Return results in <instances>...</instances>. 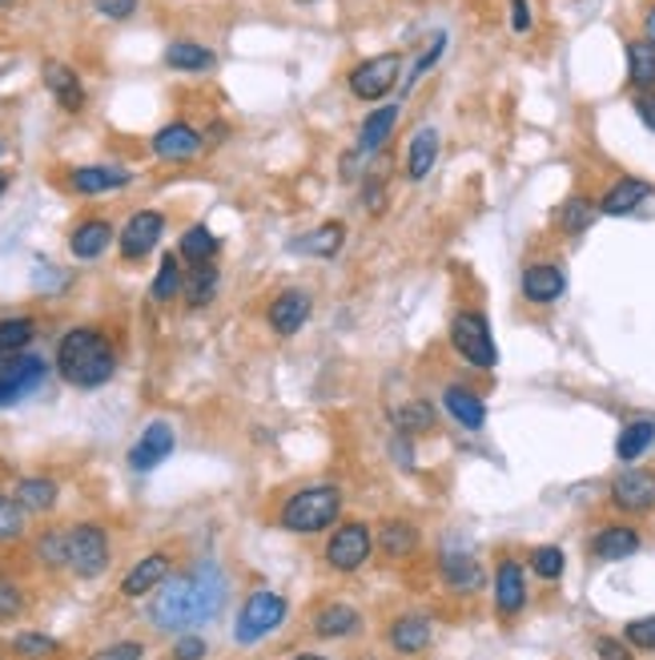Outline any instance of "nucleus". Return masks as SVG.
Wrapping results in <instances>:
<instances>
[{
    "label": "nucleus",
    "instance_id": "nucleus-31",
    "mask_svg": "<svg viewBox=\"0 0 655 660\" xmlns=\"http://www.w3.org/2000/svg\"><path fill=\"white\" fill-rule=\"evenodd\" d=\"M652 444H655V423L652 419H632V423H623L620 439H615V455H620L623 464H635V459H639V455H644Z\"/></svg>",
    "mask_w": 655,
    "mask_h": 660
},
{
    "label": "nucleus",
    "instance_id": "nucleus-19",
    "mask_svg": "<svg viewBox=\"0 0 655 660\" xmlns=\"http://www.w3.org/2000/svg\"><path fill=\"white\" fill-rule=\"evenodd\" d=\"M635 552H639V531L627 528V524H607V528L595 531V540H591V556L603 563L632 560Z\"/></svg>",
    "mask_w": 655,
    "mask_h": 660
},
{
    "label": "nucleus",
    "instance_id": "nucleus-18",
    "mask_svg": "<svg viewBox=\"0 0 655 660\" xmlns=\"http://www.w3.org/2000/svg\"><path fill=\"white\" fill-rule=\"evenodd\" d=\"M442 407H447L451 419L459 423V427H467V431H483L487 427V403H483L479 390L451 383V387L442 390Z\"/></svg>",
    "mask_w": 655,
    "mask_h": 660
},
{
    "label": "nucleus",
    "instance_id": "nucleus-50",
    "mask_svg": "<svg viewBox=\"0 0 655 660\" xmlns=\"http://www.w3.org/2000/svg\"><path fill=\"white\" fill-rule=\"evenodd\" d=\"M205 640L202 637H177L173 640V660H202L205 657Z\"/></svg>",
    "mask_w": 655,
    "mask_h": 660
},
{
    "label": "nucleus",
    "instance_id": "nucleus-27",
    "mask_svg": "<svg viewBox=\"0 0 655 660\" xmlns=\"http://www.w3.org/2000/svg\"><path fill=\"white\" fill-rule=\"evenodd\" d=\"M109 242H113V226L101 222V217H89V222H81V226L73 230L69 250H73V258L89 262V258H101L109 250Z\"/></svg>",
    "mask_w": 655,
    "mask_h": 660
},
{
    "label": "nucleus",
    "instance_id": "nucleus-40",
    "mask_svg": "<svg viewBox=\"0 0 655 660\" xmlns=\"http://www.w3.org/2000/svg\"><path fill=\"white\" fill-rule=\"evenodd\" d=\"M182 266H177V254H165L162 266H157V278H153V298L157 303H170L182 294Z\"/></svg>",
    "mask_w": 655,
    "mask_h": 660
},
{
    "label": "nucleus",
    "instance_id": "nucleus-24",
    "mask_svg": "<svg viewBox=\"0 0 655 660\" xmlns=\"http://www.w3.org/2000/svg\"><path fill=\"white\" fill-rule=\"evenodd\" d=\"M69 185L76 194H109V190L130 185V170H121V165H76L69 174Z\"/></svg>",
    "mask_w": 655,
    "mask_h": 660
},
{
    "label": "nucleus",
    "instance_id": "nucleus-44",
    "mask_svg": "<svg viewBox=\"0 0 655 660\" xmlns=\"http://www.w3.org/2000/svg\"><path fill=\"white\" fill-rule=\"evenodd\" d=\"M623 640H627L635 652H655V617L627 620V628H623Z\"/></svg>",
    "mask_w": 655,
    "mask_h": 660
},
{
    "label": "nucleus",
    "instance_id": "nucleus-25",
    "mask_svg": "<svg viewBox=\"0 0 655 660\" xmlns=\"http://www.w3.org/2000/svg\"><path fill=\"white\" fill-rule=\"evenodd\" d=\"M434 162H439V130L422 125V130H415V138L407 145V177L410 182H422L434 170Z\"/></svg>",
    "mask_w": 655,
    "mask_h": 660
},
{
    "label": "nucleus",
    "instance_id": "nucleus-43",
    "mask_svg": "<svg viewBox=\"0 0 655 660\" xmlns=\"http://www.w3.org/2000/svg\"><path fill=\"white\" fill-rule=\"evenodd\" d=\"M12 649L24 660H44V657H57L61 644H57L53 637H44V632H21V637L12 640Z\"/></svg>",
    "mask_w": 655,
    "mask_h": 660
},
{
    "label": "nucleus",
    "instance_id": "nucleus-7",
    "mask_svg": "<svg viewBox=\"0 0 655 660\" xmlns=\"http://www.w3.org/2000/svg\"><path fill=\"white\" fill-rule=\"evenodd\" d=\"M69 568L81 580H98L109 568V536L101 524H76L69 531Z\"/></svg>",
    "mask_w": 655,
    "mask_h": 660
},
{
    "label": "nucleus",
    "instance_id": "nucleus-37",
    "mask_svg": "<svg viewBox=\"0 0 655 660\" xmlns=\"http://www.w3.org/2000/svg\"><path fill=\"white\" fill-rule=\"evenodd\" d=\"M395 427L398 435H427L434 431V407L422 399H410L407 407H398L395 412Z\"/></svg>",
    "mask_w": 655,
    "mask_h": 660
},
{
    "label": "nucleus",
    "instance_id": "nucleus-33",
    "mask_svg": "<svg viewBox=\"0 0 655 660\" xmlns=\"http://www.w3.org/2000/svg\"><path fill=\"white\" fill-rule=\"evenodd\" d=\"M627 81H632L639 93L655 89V44L652 41L627 44Z\"/></svg>",
    "mask_w": 655,
    "mask_h": 660
},
{
    "label": "nucleus",
    "instance_id": "nucleus-34",
    "mask_svg": "<svg viewBox=\"0 0 655 660\" xmlns=\"http://www.w3.org/2000/svg\"><path fill=\"white\" fill-rule=\"evenodd\" d=\"M12 499H17L24 511H49L57 504V484L44 476H24L21 484L12 487Z\"/></svg>",
    "mask_w": 655,
    "mask_h": 660
},
{
    "label": "nucleus",
    "instance_id": "nucleus-56",
    "mask_svg": "<svg viewBox=\"0 0 655 660\" xmlns=\"http://www.w3.org/2000/svg\"><path fill=\"white\" fill-rule=\"evenodd\" d=\"M294 660H326V657H318V652H298Z\"/></svg>",
    "mask_w": 655,
    "mask_h": 660
},
{
    "label": "nucleus",
    "instance_id": "nucleus-46",
    "mask_svg": "<svg viewBox=\"0 0 655 660\" xmlns=\"http://www.w3.org/2000/svg\"><path fill=\"white\" fill-rule=\"evenodd\" d=\"M442 53H447V37H442V33H439V37H430L427 53L419 57V65L410 69V77H407V93H410V89H415V81H419V77H427L430 69L439 65V57H442Z\"/></svg>",
    "mask_w": 655,
    "mask_h": 660
},
{
    "label": "nucleus",
    "instance_id": "nucleus-54",
    "mask_svg": "<svg viewBox=\"0 0 655 660\" xmlns=\"http://www.w3.org/2000/svg\"><path fill=\"white\" fill-rule=\"evenodd\" d=\"M382 185H366V194H362V206L366 210H382Z\"/></svg>",
    "mask_w": 655,
    "mask_h": 660
},
{
    "label": "nucleus",
    "instance_id": "nucleus-5",
    "mask_svg": "<svg viewBox=\"0 0 655 660\" xmlns=\"http://www.w3.org/2000/svg\"><path fill=\"white\" fill-rule=\"evenodd\" d=\"M286 612H290V605H286V596L278 592H254L242 605V612H237V625H234V640L237 644H258L262 637H269V632H278L282 620H286Z\"/></svg>",
    "mask_w": 655,
    "mask_h": 660
},
{
    "label": "nucleus",
    "instance_id": "nucleus-20",
    "mask_svg": "<svg viewBox=\"0 0 655 660\" xmlns=\"http://www.w3.org/2000/svg\"><path fill=\"white\" fill-rule=\"evenodd\" d=\"M44 89L57 98V105L65 109V113H81L85 109V85H81V77L73 73L69 65L61 61H44Z\"/></svg>",
    "mask_w": 655,
    "mask_h": 660
},
{
    "label": "nucleus",
    "instance_id": "nucleus-39",
    "mask_svg": "<svg viewBox=\"0 0 655 660\" xmlns=\"http://www.w3.org/2000/svg\"><path fill=\"white\" fill-rule=\"evenodd\" d=\"M595 217H600V202H591V197H571L567 206H563V214H559V226H563V234H583Z\"/></svg>",
    "mask_w": 655,
    "mask_h": 660
},
{
    "label": "nucleus",
    "instance_id": "nucleus-58",
    "mask_svg": "<svg viewBox=\"0 0 655 660\" xmlns=\"http://www.w3.org/2000/svg\"><path fill=\"white\" fill-rule=\"evenodd\" d=\"M4 4H12V0H0V9H4Z\"/></svg>",
    "mask_w": 655,
    "mask_h": 660
},
{
    "label": "nucleus",
    "instance_id": "nucleus-57",
    "mask_svg": "<svg viewBox=\"0 0 655 660\" xmlns=\"http://www.w3.org/2000/svg\"><path fill=\"white\" fill-rule=\"evenodd\" d=\"M4 190H9V177L0 174V197H4Z\"/></svg>",
    "mask_w": 655,
    "mask_h": 660
},
{
    "label": "nucleus",
    "instance_id": "nucleus-51",
    "mask_svg": "<svg viewBox=\"0 0 655 660\" xmlns=\"http://www.w3.org/2000/svg\"><path fill=\"white\" fill-rule=\"evenodd\" d=\"M101 12H105L109 21H125V17H133V9H137V0H93Z\"/></svg>",
    "mask_w": 655,
    "mask_h": 660
},
{
    "label": "nucleus",
    "instance_id": "nucleus-55",
    "mask_svg": "<svg viewBox=\"0 0 655 660\" xmlns=\"http://www.w3.org/2000/svg\"><path fill=\"white\" fill-rule=\"evenodd\" d=\"M644 33H647V41L655 44V4L647 9V21H644Z\"/></svg>",
    "mask_w": 655,
    "mask_h": 660
},
{
    "label": "nucleus",
    "instance_id": "nucleus-1",
    "mask_svg": "<svg viewBox=\"0 0 655 660\" xmlns=\"http://www.w3.org/2000/svg\"><path fill=\"white\" fill-rule=\"evenodd\" d=\"M229 600V580L217 563H197L190 572L173 576L170 585L157 588L150 605V620L162 632H190L197 625H209L222 617Z\"/></svg>",
    "mask_w": 655,
    "mask_h": 660
},
{
    "label": "nucleus",
    "instance_id": "nucleus-16",
    "mask_svg": "<svg viewBox=\"0 0 655 660\" xmlns=\"http://www.w3.org/2000/svg\"><path fill=\"white\" fill-rule=\"evenodd\" d=\"M652 194H655V185L644 182V177H620V182L607 185V194L600 197V214H607V217L635 214Z\"/></svg>",
    "mask_w": 655,
    "mask_h": 660
},
{
    "label": "nucleus",
    "instance_id": "nucleus-13",
    "mask_svg": "<svg viewBox=\"0 0 655 660\" xmlns=\"http://www.w3.org/2000/svg\"><path fill=\"white\" fill-rule=\"evenodd\" d=\"M526 608V572L519 560H503L494 568V612L503 620H515Z\"/></svg>",
    "mask_w": 655,
    "mask_h": 660
},
{
    "label": "nucleus",
    "instance_id": "nucleus-2",
    "mask_svg": "<svg viewBox=\"0 0 655 660\" xmlns=\"http://www.w3.org/2000/svg\"><path fill=\"white\" fill-rule=\"evenodd\" d=\"M57 370L73 387H101L117 375V351L93 326H76L57 343Z\"/></svg>",
    "mask_w": 655,
    "mask_h": 660
},
{
    "label": "nucleus",
    "instance_id": "nucleus-4",
    "mask_svg": "<svg viewBox=\"0 0 655 660\" xmlns=\"http://www.w3.org/2000/svg\"><path fill=\"white\" fill-rule=\"evenodd\" d=\"M451 347L462 363H471L479 370H491L499 363V347H494L491 323L479 311H459L451 318Z\"/></svg>",
    "mask_w": 655,
    "mask_h": 660
},
{
    "label": "nucleus",
    "instance_id": "nucleus-59",
    "mask_svg": "<svg viewBox=\"0 0 655 660\" xmlns=\"http://www.w3.org/2000/svg\"><path fill=\"white\" fill-rule=\"evenodd\" d=\"M298 4H310V0H298Z\"/></svg>",
    "mask_w": 655,
    "mask_h": 660
},
{
    "label": "nucleus",
    "instance_id": "nucleus-45",
    "mask_svg": "<svg viewBox=\"0 0 655 660\" xmlns=\"http://www.w3.org/2000/svg\"><path fill=\"white\" fill-rule=\"evenodd\" d=\"M24 531V508L12 496H0V540H17Z\"/></svg>",
    "mask_w": 655,
    "mask_h": 660
},
{
    "label": "nucleus",
    "instance_id": "nucleus-23",
    "mask_svg": "<svg viewBox=\"0 0 655 660\" xmlns=\"http://www.w3.org/2000/svg\"><path fill=\"white\" fill-rule=\"evenodd\" d=\"M375 548L387 560H407V556H415V548H419V528L410 520H382L375 531Z\"/></svg>",
    "mask_w": 655,
    "mask_h": 660
},
{
    "label": "nucleus",
    "instance_id": "nucleus-15",
    "mask_svg": "<svg viewBox=\"0 0 655 660\" xmlns=\"http://www.w3.org/2000/svg\"><path fill=\"white\" fill-rule=\"evenodd\" d=\"M314 311V298L306 291H282L274 303H269V326L278 331V335H298L301 326H306V318H310Z\"/></svg>",
    "mask_w": 655,
    "mask_h": 660
},
{
    "label": "nucleus",
    "instance_id": "nucleus-52",
    "mask_svg": "<svg viewBox=\"0 0 655 660\" xmlns=\"http://www.w3.org/2000/svg\"><path fill=\"white\" fill-rule=\"evenodd\" d=\"M635 118L644 121L647 130L655 133V89H647V93H639V98H635Z\"/></svg>",
    "mask_w": 655,
    "mask_h": 660
},
{
    "label": "nucleus",
    "instance_id": "nucleus-29",
    "mask_svg": "<svg viewBox=\"0 0 655 660\" xmlns=\"http://www.w3.org/2000/svg\"><path fill=\"white\" fill-rule=\"evenodd\" d=\"M395 121H398V105H378L375 113L362 121V130H358V153L382 150L387 138L395 133Z\"/></svg>",
    "mask_w": 655,
    "mask_h": 660
},
{
    "label": "nucleus",
    "instance_id": "nucleus-35",
    "mask_svg": "<svg viewBox=\"0 0 655 660\" xmlns=\"http://www.w3.org/2000/svg\"><path fill=\"white\" fill-rule=\"evenodd\" d=\"M217 266L214 262H197L194 271L185 274V282H182V294H185V303L190 306H205V303H214V294H217Z\"/></svg>",
    "mask_w": 655,
    "mask_h": 660
},
{
    "label": "nucleus",
    "instance_id": "nucleus-8",
    "mask_svg": "<svg viewBox=\"0 0 655 660\" xmlns=\"http://www.w3.org/2000/svg\"><path fill=\"white\" fill-rule=\"evenodd\" d=\"M398 73H402V57L398 53H378L362 65H355L350 73V93L358 101H382L390 89L398 85Z\"/></svg>",
    "mask_w": 655,
    "mask_h": 660
},
{
    "label": "nucleus",
    "instance_id": "nucleus-11",
    "mask_svg": "<svg viewBox=\"0 0 655 660\" xmlns=\"http://www.w3.org/2000/svg\"><path fill=\"white\" fill-rule=\"evenodd\" d=\"M162 234H165V217L157 214V210H141V214H133L130 222H125V230L117 234L121 258L125 262L145 258V254L162 242Z\"/></svg>",
    "mask_w": 655,
    "mask_h": 660
},
{
    "label": "nucleus",
    "instance_id": "nucleus-9",
    "mask_svg": "<svg viewBox=\"0 0 655 660\" xmlns=\"http://www.w3.org/2000/svg\"><path fill=\"white\" fill-rule=\"evenodd\" d=\"M44 379H49V363H44V358L12 355V363H4V370H0V407L21 403L24 395H33Z\"/></svg>",
    "mask_w": 655,
    "mask_h": 660
},
{
    "label": "nucleus",
    "instance_id": "nucleus-53",
    "mask_svg": "<svg viewBox=\"0 0 655 660\" xmlns=\"http://www.w3.org/2000/svg\"><path fill=\"white\" fill-rule=\"evenodd\" d=\"M511 29H515V33L531 29V4H526V0H511Z\"/></svg>",
    "mask_w": 655,
    "mask_h": 660
},
{
    "label": "nucleus",
    "instance_id": "nucleus-6",
    "mask_svg": "<svg viewBox=\"0 0 655 660\" xmlns=\"http://www.w3.org/2000/svg\"><path fill=\"white\" fill-rule=\"evenodd\" d=\"M375 552V531L366 528L362 520H346L330 531L326 540V563L334 572H358Z\"/></svg>",
    "mask_w": 655,
    "mask_h": 660
},
{
    "label": "nucleus",
    "instance_id": "nucleus-32",
    "mask_svg": "<svg viewBox=\"0 0 655 660\" xmlns=\"http://www.w3.org/2000/svg\"><path fill=\"white\" fill-rule=\"evenodd\" d=\"M342 242H346L342 222H326V226L310 230L306 238L294 242V250H298V254H314V258H334V254L342 250Z\"/></svg>",
    "mask_w": 655,
    "mask_h": 660
},
{
    "label": "nucleus",
    "instance_id": "nucleus-3",
    "mask_svg": "<svg viewBox=\"0 0 655 660\" xmlns=\"http://www.w3.org/2000/svg\"><path fill=\"white\" fill-rule=\"evenodd\" d=\"M338 511H342V491L334 484L301 487L282 504V528L294 536H318L338 520Z\"/></svg>",
    "mask_w": 655,
    "mask_h": 660
},
{
    "label": "nucleus",
    "instance_id": "nucleus-22",
    "mask_svg": "<svg viewBox=\"0 0 655 660\" xmlns=\"http://www.w3.org/2000/svg\"><path fill=\"white\" fill-rule=\"evenodd\" d=\"M165 576H170V556H165V552L145 556V560L133 563L130 572H125V580H121V596H130V600H137V596H150L153 588L165 585Z\"/></svg>",
    "mask_w": 655,
    "mask_h": 660
},
{
    "label": "nucleus",
    "instance_id": "nucleus-21",
    "mask_svg": "<svg viewBox=\"0 0 655 660\" xmlns=\"http://www.w3.org/2000/svg\"><path fill=\"white\" fill-rule=\"evenodd\" d=\"M430 620L419 617V612H407V617H398L395 625H390L387 640L390 649L398 652V657H422V652L430 649Z\"/></svg>",
    "mask_w": 655,
    "mask_h": 660
},
{
    "label": "nucleus",
    "instance_id": "nucleus-12",
    "mask_svg": "<svg viewBox=\"0 0 655 660\" xmlns=\"http://www.w3.org/2000/svg\"><path fill=\"white\" fill-rule=\"evenodd\" d=\"M519 286H523V298L531 306H551L567 294V271L559 262H531Z\"/></svg>",
    "mask_w": 655,
    "mask_h": 660
},
{
    "label": "nucleus",
    "instance_id": "nucleus-26",
    "mask_svg": "<svg viewBox=\"0 0 655 660\" xmlns=\"http://www.w3.org/2000/svg\"><path fill=\"white\" fill-rule=\"evenodd\" d=\"M358 628H362V612L358 608H350V605H326L318 617H314V632L323 640H346V637H355Z\"/></svg>",
    "mask_w": 655,
    "mask_h": 660
},
{
    "label": "nucleus",
    "instance_id": "nucleus-17",
    "mask_svg": "<svg viewBox=\"0 0 655 660\" xmlns=\"http://www.w3.org/2000/svg\"><path fill=\"white\" fill-rule=\"evenodd\" d=\"M197 150H202V133L194 125H185V121H173V125L153 133V153L162 162H190Z\"/></svg>",
    "mask_w": 655,
    "mask_h": 660
},
{
    "label": "nucleus",
    "instance_id": "nucleus-41",
    "mask_svg": "<svg viewBox=\"0 0 655 660\" xmlns=\"http://www.w3.org/2000/svg\"><path fill=\"white\" fill-rule=\"evenodd\" d=\"M37 560L44 568H65L69 563V531H44L37 540Z\"/></svg>",
    "mask_w": 655,
    "mask_h": 660
},
{
    "label": "nucleus",
    "instance_id": "nucleus-49",
    "mask_svg": "<svg viewBox=\"0 0 655 660\" xmlns=\"http://www.w3.org/2000/svg\"><path fill=\"white\" fill-rule=\"evenodd\" d=\"M595 652H600V660H635L632 657V644H627V640H615V637H600V640H595Z\"/></svg>",
    "mask_w": 655,
    "mask_h": 660
},
{
    "label": "nucleus",
    "instance_id": "nucleus-48",
    "mask_svg": "<svg viewBox=\"0 0 655 660\" xmlns=\"http://www.w3.org/2000/svg\"><path fill=\"white\" fill-rule=\"evenodd\" d=\"M145 649H141L137 640H121V644H109V649L93 652V660H141Z\"/></svg>",
    "mask_w": 655,
    "mask_h": 660
},
{
    "label": "nucleus",
    "instance_id": "nucleus-38",
    "mask_svg": "<svg viewBox=\"0 0 655 660\" xmlns=\"http://www.w3.org/2000/svg\"><path fill=\"white\" fill-rule=\"evenodd\" d=\"M33 335H37V323L33 318H4V323H0V351H4V355H21L24 347H29V343H33Z\"/></svg>",
    "mask_w": 655,
    "mask_h": 660
},
{
    "label": "nucleus",
    "instance_id": "nucleus-60",
    "mask_svg": "<svg viewBox=\"0 0 655 660\" xmlns=\"http://www.w3.org/2000/svg\"><path fill=\"white\" fill-rule=\"evenodd\" d=\"M0 358H4V351H0Z\"/></svg>",
    "mask_w": 655,
    "mask_h": 660
},
{
    "label": "nucleus",
    "instance_id": "nucleus-14",
    "mask_svg": "<svg viewBox=\"0 0 655 660\" xmlns=\"http://www.w3.org/2000/svg\"><path fill=\"white\" fill-rule=\"evenodd\" d=\"M173 447H177V435H173L170 423H150L137 444L130 447V467L133 471H153V467H162L170 459Z\"/></svg>",
    "mask_w": 655,
    "mask_h": 660
},
{
    "label": "nucleus",
    "instance_id": "nucleus-36",
    "mask_svg": "<svg viewBox=\"0 0 655 660\" xmlns=\"http://www.w3.org/2000/svg\"><path fill=\"white\" fill-rule=\"evenodd\" d=\"M217 246H222V242L214 238V230H209V226H190L182 234V246H177V254L197 266V262H214Z\"/></svg>",
    "mask_w": 655,
    "mask_h": 660
},
{
    "label": "nucleus",
    "instance_id": "nucleus-30",
    "mask_svg": "<svg viewBox=\"0 0 655 660\" xmlns=\"http://www.w3.org/2000/svg\"><path fill=\"white\" fill-rule=\"evenodd\" d=\"M165 65L177 69V73H205V69L217 65V57L197 41H173L165 49Z\"/></svg>",
    "mask_w": 655,
    "mask_h": 660
},
{
    "label": "nucleus",
    "instance_id": "nucleus-42",
    "mask_svg": "<svg viewBox=\"0 0 655 660\" xmlns=\"http://www.w3.org/2000/svg\"><path fill=\"white\" fill-rule=\"evenodd\" d=\"M531 568H535L539 580H559L563 568H567V556H563V548H555V544H543V548L531 552Z\"/></svg>",
    "mask_w": 655,
    "mask_h": 660
},
{
    "label": "nucleus",
    "instance_id": "nucleus-10",
    "mask_svg": "<svg viewBox=\"0 0 655 660\" xmlns=\"http://www.w3.org/2000/svg\"><path fill=\"white\" fill-rule=\"evenodd\" d=\"M612 504L623 511V516H644V511H652L655 508V471L627 467L623 476H615Z\"/></svg>",
    "mask_w": 655,
    "mask_h": 660
},
{
    "label": "nucleus",
    "instance_id": "nucleus-47",
    "mask_svg": "<svg viewBox=\"0 0 655 660\" xmlns=\"http://www.w3.org/2000/svg\"><path fill=\"white\" fill-rule=\"evenodd\" d=\"M24 612V596L17 585H9V580H0V625H9V620H17Z\"/></svg>",
    "mask_w": 655,
    "mask_h": 660
},
{
    "label": "nucleus",
    "instance_id": "nucleus-28",
    "mask_svg": "<svg viewBox=\"0 0 655 660\" xmlns=\"http://www.w3.org/2000/svg\"><path fill=\"white\" fill-rule=\"evenodd\" d=\"M439 568H442V580H447L454 592H479V588H483V568L467 552H447L439 560Z\"/></svg>",
    "mask_w": 655,
    "mask_h": 660
}]
</instances>
